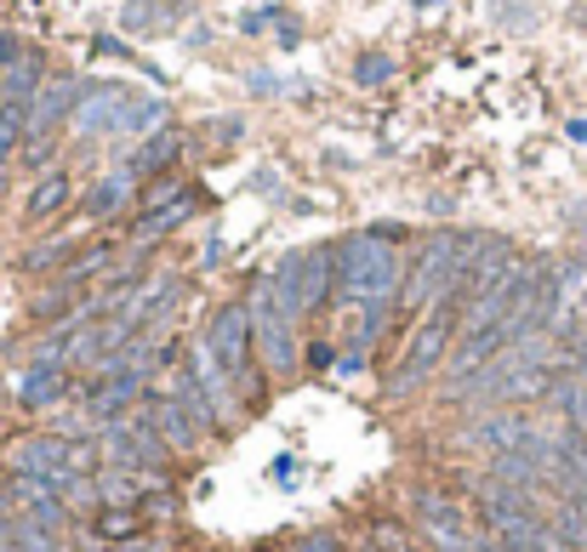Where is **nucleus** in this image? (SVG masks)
I'll list each match as a JSON object with an SVG mask.
<instances>
[{
  "label": "nucleus",
  "instance_id": "2",
  "mask_svg": "<svg viewBox=\"0 0 587 552\" xmlns=\"http://www.w3.org/2000/svg\"><path fill=\"white\" fill-rule=\"evenodd\" d=\"M115 462L131 467V473L160 467V462H166V438H160V427H143V422L120 427V433H115Z\"/></svg>",
  "mask_w": 587,
  "mask_h": 552
},
{
  "label": "nucleus",
  "instance_id": "9",
  "mask_svg": "<svg viewBox=\"0 0 587 552\" xmlns=\"http://www.w3.org/2000/svg\"><path fill=\"white\" fill-rule=\"evenodd\" d=\"M382 75H388V63H382V58H376V63H360V80H382Z\"/></svg>",
  "mask_w": 587,
  "mask_h": 552
},
{
  "label": "nucleus",
  "instance_id": "1",
  "mask_svg": "<svg viewBox=\"0 0 587 552\" xmlns=\"http://www.w3.org/2000/svg\"><path fill=\"white\" fill-rule=\"evenodd\" d=\"M206 342H212V359H217L228 376L246 371V365H252V314H246V308H223V314L212 319Z\"/></svg>",
  "mask_w": 587,
  "mask_h": 552
},
{
  "label": "nucleus",
  "instance_id": "5",
  "mask_svg": "<svg viewBox=\"0 0 587 552\" xmlns=\"http://www.w3.org/2000/svg\"><path fill=\"white\" fill-rule=\"evenodd\" d=\"M63 199H69V177H46L40 188H35V199H29V217H46V211H58L63 206Z\"/></svg>",
  "mask_w": 587,
  "mask_h": 552
},
{
  "label": "nucleus",
  "instance_id": "8",
  "mask_svg": "<svg viewBox=\"0 0 587 552\" xmlns=\"http://www.w3.org/2000/svg\"><path fill=\"white\" fill-rule=\"evenodd\" d=\"M120 194H126L120 183H104V188L91 194V211H115V206H120Z\"/></svg>",
  "mask_w": 587,
  "mask_h": 552
},
{
  "label": "nucleus",
  "instance_id": "6",
  "mask_svg": "<svg viewBox=\"0 0 587 552\" xmlns=\"http://www.w3.org/2000/svg\"><path fill=\"white\" fill-rule=\"evenodd\" d=\"M23 120H29V103H18V97H7V109H0V160H7V148H18V137H23Z\"/></svg>",
  "mask_w": 587,
  "mask_h": 552
},
{
  "label": "nucleus",
  "instance_id": "7",
  "mask_svg": "<svg viewBox=\"0 0 587 552\" xmlns=\"http://www.w3.org/2000/svg\"><path fill=\"white\" fill-rule=\"evenodd\" d=\"M172 155H177V137H172V131H160V137H155V142L137 155V171H160Z\"/></svg>",
  "mask_w": 587,
  "mask_h": 552
},
{
  "label": "nucleus",
  "instance_id": "3",
  "mask_svg": "<svg viewBox=\"0 0 587 552\" xmlns=\"http://www.w3.org/2000/svg\"><path fill=\"white\" fill-rule=\"evenodd\" d=\"M75 97H80V86H69V80H63L58 91H46V97H40V126H35V131H52V126L75 109Z\"/></svg>",
  "mask_w": 587,
  "mask_h": 552
},
{
  "label": "nucleus",
  "instance_id": "4",
  "mask_svg": "<svg viewBox=\"0 0 587 552\" xmlns=\"http://www.w3.org/2000/svg\"><path fill=\"white\" fill-rule=\"evenodd\" d=\"M35 80H40V58H35V52H23V58L7 69V97H18V103H29Z\"/></svg>",
  "mask_w": 587,
  "mask_h": 552
}]
</instances>
